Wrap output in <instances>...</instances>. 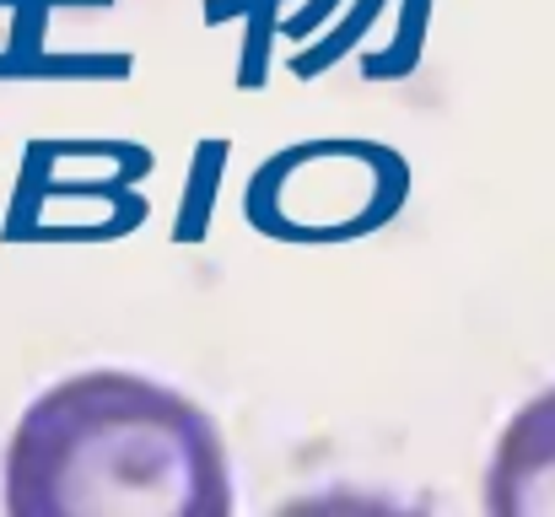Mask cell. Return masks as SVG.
Instances as JSON below:
<instances>
[{"label": "cell", "mask_w": 555, "mask_h": 517, "mask_svg": "<svg viewBox=\"0 0 555 517\" xmlns=\"http://www.w3.org/2000/svg\"><path fill=\"white\" fill-rule=\"evenodd\" d=\"M16 517H221L232 469L216 421L179 388L98 366L43 388L5 442Z\"/></svg>", "instance_id": "cell-1"}, {"label": "cell", "mask_w": 555, "mask_h": 517, "mask_svg": "<svg viewBox=\"0 0 555 517\" xmlns=\"http://www.w3.org/2000/svg\"><path fill=\"white\" fill-rule=\"evenodd\" d=\"M486 507L496 517H555V388L507 421L491 453Z\"/></svg>", "instance_id": "cell-2"}]
</instances>
